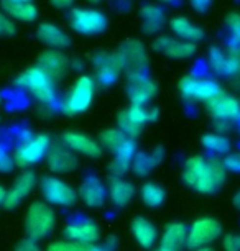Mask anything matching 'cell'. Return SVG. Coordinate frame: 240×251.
Listing matches in <instances>:
<instances>
[{"instance_id": "5bb4252c", "label": "cell", "mask_w": 240, "mask_h": 251, "mask_svg": "<svg viewBox=\"0 0 240 251\" xmlns=\"http://www.w3.org/2000/svg\"><path fill=\"white\" fill-rule=\"evenodd\" d=\"M46 163L51 173L54 174H68L78 168L79 159L74 153L63 143H53L46 156Z\"/></svg>"}, {"instance_id": "816d5d0a", "label": "cell", "mask_w": 240, "mask_h": 251, "mask_svg": "<svg viewBox=\"0 0 240 251\" xmlns=\"http://www.w3.org/2000/svg\"><path fill=\"white\" fill-rule=\"evenodd\" d=\"M91 3H99V2H102V0H89Z\"/></svg>"}, {"instance_id": "484cf974", "label": "cell", "mask_w": 240, "mask_h": 251, "mask_svg": "<svg viewBox=\"0 0 240 251\" xmlns=\"http://www.w3.org/2000/svg\"><path fill=\"white\" fill-rule=\"evenodd\" d=\"M130 231L138 246H142L143 250L153 248L158 240V228L145 217H135L130 224Z\"/></svg>"}, {"instance_id": "4dcf8cb0", "label": "cell", "mask_w": 240, "mask_h": 251, "mask_svg": "<svg viewBox=\"0 0 240 251\" xmlns=\"http://www.w3.org/2000/svg\"><path fill=\"white\" fill-rule=\"evenodd\" d=\"M201 145L208 153L215 156H227L230 153V140L220 133H208L201 138Z\"/></svg>"}, {"instance_id": "7402d4cb", "label": "cell", "mask_w": 240, "mask_h": 251, "mask_svg": "<svg viewBox=\"0 0 240 251\" xmlns=\"http://www.w3.org/2000/svg\"><path fill=\"white\" fill-rule=\"evenodd\" d=\"M208 110L214 120L235 122L240 113V100L237 97L230 96V94L222 92L208 103Z\"/></svg>"}, {"instance_id": "277c9868", "label": "cell", "mask_w": 240, "mask_h": 251, "mask_svg": "<svg viewBox=\"0 0 240 251\" xmlns=\"http://www.w3.org/2000/svg\"><path fill=\"white\" fill-rule=\"evenodd\" d=\"M68 23L71 30L82 36H96L107 30L109 20L106 13L99 8L91 7H73L69 10Z\"/></svg>"}, {"instance_id": "7bdbcfd3", "label": "cell", "mask_w": 240, "mask_h": 251, "mask_svg": "<svg viewBox=\"0 0 240 251\" xmlns=\"http://www.w3.org/2000/svg\"><path fill=\"white\" fill-rule=\"evenodd\" d=\"M17 251H41V248L38 246V241L25 238V240H22L20 243H18Z\"/></svg>"}, {"instance_id": "cb8c5ba5", "label": "cell", "mask_w": 240, "mask_h": 251, "mask_svg": "<svg viewBox=\"0 0 240 251\" xmlns=\"http://www.w3.org/2000/svg\"><path fill=\"white\" fill-rule=\"evenodd\" d=\"M187 231L189 228L181 224V222H175L169 224L164 228L161 238H160V251H183L187 248Z\"/></svg>"}, {"instance_id": "603a6c76", "label": "cell", "mask_w": 240, "mask_h": 251, "mask_svg": "<svg viewBox=\"0 0 240 251\" xmlns=\"http://www.w3.org/2000/svg\"><path fill=\"white\" fill-rule=\"evenodd\" d=\"M36 38H38L48 50L64 51L71 46V36L64 30H61L58 25L50 23V22L40 23L38 30H36Z\"/></svg>"}, {"instance_id": "44dd1931", "label": "cell", "mask_w": 240, "mask_h": 251, "mask_svg": "<svg viewBox=\"0 0 240 251\" xmlns=\"http://www.w3.org/2000/svg\"><path fill=\"white\" fill-rule=\"evenodd\" d=\"M136 151V143L133 138H127L122 143L120 148H117L112 156V161L109 164V171L112 177H124L127 173L132 171V161H133Z\"/></svg>"}, {"instance_id": "8992f818", "label": "cell", "mask_w": 240, "mask_h": 251, "mask_svg": "<svg viewBox=\"0 0 240 251\" xmlns=\"http://www.w3.org/2000/svg\"><path fill=\"white\" fill-rule=\"evenodd\" d=\"M180 92L183 99L189 102H204L206 105L220 96L222 87L211 77H197L194 74H187L180 80Z\"/></svg>"}, {"instance_id": "7c38bea8", "label": "cell", "mask_w": 240, "mask_h": 251, "mask_svg": "<svg viewBox=\"0 0 240 251\" xmlns=\"http://www.w3.org/2000/svg\"><path fill=\"white\" fill-rule=\"evenodd\" d=\"M94 71H96V82L99 80L104 86L114 84L120 73L125 71L124 61L119 51L115 53H99L94 58Z\"/></svg>"}, {"instance_id": "ee69618b", "label": "cell", "mask_w": 240, "mask_h": 251, "mask_svg": "<svg viewBox=\"0 0 240 251\" xmlns=\"http://www.w3.org/2000/svg\"><path fill=\"white\" fill-rule=\"evenodd\" d=\"M189 2H191V7L199 13L208 12L211 5H213V0H189Z\"/></svg>"}, {"instance_id": "d4e9b609", "label": "cell", "mask_w": 240, "mask_h": 251, "mask_svg": "<svg viewBox=\"0 0 240 251\" xmlns=\"http://www.w3.org/2000/svg\"><path fill=\"white\" fill-rule=\"evenodd\" d=\"M168 26L171 30L173 36L178 38V40L187 41V43H197V41H202L206 36L204 30L201 26H197L196 23H192L189 18L186 17H173L171 20L168 22Z\"/></svg>"}, {"instance_id": "8fae6325", "label": "cell", "mask_w": 240, "mask_h": 251, "mask_svg": "<svg viewBox=\"0 0 240 251\" xmlns=\"http://www.w3.org/2000/svg\"><path fill=\"white\" fill-rule=\"evenodd\" d=\"M157 92V84L145 75V73L127 74V97L130 105H150Z\"/></svg>"}, {"instance_id": "7a4b0ae2", "label": "cell", "mask_w": 240, "mask_h": 251, "mask_svg": "<svg viewBox=\"0 0 240 251\" xmlns=\"http://www.w3.org/2000/svg\"><path fill=\"white\" fill-rule=\"evenodd\" d=\"M15 86L27 91L30 96L41 103H51L56 97L54 80L38 66L28 68L15 79Z\"/></svg>"}, {"instance_id": "ffe728a7", "label": "cell", "mask_w": 240, "mask_h": 251, "mask_svg": "<svg viewBox=\"0 0 240 251\" xmlns=\"http://www.w3.org/2000/svg\"><path fill=\"white\" fill-rule=\"evenodd\" d=\"M36 184H38V179H36L35 173L28 171H22L18 176L15 177V181H13V186L12 189H8V196H7V201H5V208H15L22 203V201L25 197H28L31 194L33 189L36 187Z\"/></svg>"}, {"instance_id": "7dc6e473", "label": "cell", "mask_w": 240, "mask_h": 251, "mask_svg": "<svg viewBox=\"0 0 240 251\" xmlns=\"http://www.w3.org/2000/svg\"><path fill=\"white\" fill-rule=\"evenodd\" d=\"M0 3H33V0H0Z\"/></svg>"}, {"instance_id": "ba28073f", "label": "cell", "mask_w": 240, "mask_h": 251, "mask_svg": "<svg viewBox=\"0 0 240 251\" xmlns=\"http://www.w3.org/2000/svg\"><path fill=\"white\" fill-rule=\"evenodd\" d=\"M41 194L46 203L56 207H74L78 202L79 194L73 186L63 181L58 176H46L40 182Z\"/></svg>"}, {"instance_id": "52a82bcc", "label": "cell", "mask_w": 240, "mask_h": 251, "mask_svg": "<svg viewBox=\"0 0 240 251\" xmlns=\"http://www.w3.org/2000/svg\"><path fill=\"white\" fill-rule=\"evenodd\" d=\"M53 145V141L48 135H33L30 138H25L20 145L17 146L15 150V164L20 166V168L27 169L31 168V166L38 164L40 161L46 159L48 156V151Z\"/></svg>"}, {"instance_id": "8d00e7d4", "label": "cell", "mask_w": 240, "mask_h": 251, "mask_svg": "<svg viewBox=\"0 0 240 251\" xmlns=\"http://www.w3.org/2000/svg\"><path fill=\"white\" fill-rule=\"evenodd\" d=\"M45 251H87V246L74 243V241H69L64 238V240L51 241V243L46 246Z\"/></svg>"}, {"instance_id": "681fc988", "label": "cell", "mask_w": 240, "mask_h": 251, "mask_svg": "<svg viewBox=\"0 0 240 251\" xmlns=\"http://www.w3.org/2000/svg\"><path fill=\"white\" fill-rule=\"evenodd\" d=\"M163 3H178V2H181V0H161Z\"/></svg>"}, {"instance_id": "f907efd6", "label": "cell", "mask_w": 240, "mask_h": 251, "mask_svg": "<svg viewBox=\"0 0 240 251\" xmlns=\"http://www.w3.org/2000/svg\"><path fill=\"white\" fill-rule=\"evenodd\" d=\"M194 251H214L211 246H206V248H199V250H194Z\"/></svg>"}, {"instance_id": "9a60e30c", "label": "cell", "mask_w": 240, "mask_h": 251, "mask_svg": "<svg viewBox=\"0 0 240 251\" xmlns=\"http://www.w3.org/2000/svg\"><path fill=\"white\" fill-rule=\"evenodd\" d=\"M153 50L171 59H189L196 53V45L178 40L175 36L158 35L153 41Z\"/></svg>"}, {"instance_id": "f1b7e54d", "label": "cell", "mask_w": 240, "mask_h": 251, "mask_svg": "<svg viewBox=\"0 0 240 251\" xmlns=\"http://www.w3.org/2000/svg\"><path fill=\"white\" fill-rule=\"evenodd\" d=\"M135 186L124 177H112L109 184V199L115 207L125 208L135 197Z\"/></svg>"}, {"instance_id": "ac0fdd59", "label": "cell", "mask_w": 240, "mask_h": 251, "mask_svg": "<svg viewBox=\"0 0 240 251\" xmlns=\"http://www.w3.org/2000/svg\"><path fill=\"white\" fill-rule=\"evenodd\" d=\"M61 143L68 146L69 150L74 153L84 154L87 158H101L104 148L101 146V143L96 140H92L91 136L79 133V131H64L61 135Z\"/></svg>"}, {"instance_id": "d6986e66", "label": "cell", "mask_w": 240, "mask_h": 251, "mask_svg": "<svg viewBox=\"0 0 240 251\" xmlns=\"http://www.w3.org/2000/svg\"><path fill=\"white\" fill-rule=\"evenodd\" d=\"M36 66L43 69L53 80H58V79L63 77V75L68 74L71 63H69L68 56L64 54V51L45 50L43 53L38 56Z\"/></svg>"}, {"instance_id": "d590c367", "label": "cell", "mask_w": 240, "mask_h": 251, "mask_svg": "<svg viewBox=\"0 0 240 251\" xmlns=\"http://www.w3.org/2000/svg\"><path fill=\"white\" fill-rule=\"evenodd\" d=\"M225 23H227V28L230 31L229 48L240 50V13L239 12L229 13L227 18H225Z\"/></svg>"}, {"instance_id": "30bf717a", "label": "cell", "mask_w": 240, "mask_h": 251, "mask_svg": "<svg viewBox=\"0 0 240 251\" xmlns=\"http://www.w3.org/2000/svg\"><path fill=\"white\" fill-rule=\"evenodd\" d=\"M222 235V226L213 217H202L192 222L187 231V248L189 250H199L206 246L213 245L219 236Z\"/></svg>"}, {"instance_id": "9c48e42d", "label": "cell", "mask_w": 240, "mask_h": 251, "mask_svg": "<svg viewBox=\"0 0 240 251\" xmlns=\"http://www.w3.org/2000/svg\"><path fill=\"white\" fill-rule=\"evenodd\" d=\"M225 176H227V169L224 168L222 161L217 158H206L191 189L199 194H214L224 186Z\"/></svg>"}, {"instance_id": "836d02e7", "label": "cell", "mask_w": 240, "mask_h": 251, "mask_svg": "<svg viewBox=\"0 0 240 251\" xmlns=\"http://www.w3.org/2000/svg\"><path fill=\"white\" fill-rule=\"evenodd\" d=\"M129 138L125 133H122L119 128H107L99 136V143H101L102 148L109 150L110 153H114L117 148H120L122 143Z\"/></svg>"}, {"instance_id": "f6af8a7d", "label": "cell", "mask_w": 240, "mask_h": 251, "mask_svg": "<svg viewBox=\"0 0 240 251\" xmlns=\"http://www.w3.org/2000/svg\"><path fill=\"white\" fill-rule=\"evenodd\" d=\"M74 2L76 0H50V3L54 8H59V10H68V8H73Z\"/></svg>"}, {"instance_id": "f5cc1de1", "label": "cell", "mask_w": 240, "mask_h": 251, "mask_svg": "<svg viewBox=\"0 0 240 251\" xmlns=\"http://www.w3.org/2000/svg\"><path fill=\"white\" fill-rule=\"evenodd\" d=\"M237 122H239V126H240V113H239V118H237Z\"/></svg>"}, {"instance_id": "c3c4849f", "label": "cell", "mask_w": 240, "mask_h": 251, "mask_svg": "<svg viewBox=\"0 0 240 251\" xmlns=\"http://www.w3.org/2000/svg\"><path fill=\"white\" fill-rule=\"evenodd\" d=\"M232 202H234L235 208H239V210H240V191L235 192V196H234V199H232Z\"/></svg>"}, {"instance_id": "d6a6232c", "label": "cell", "mask_w": 240, "mask_h": 251, "mask_svg": "<svg viewBox=\"0 0 240 251\" xmlns=\"http://www.w3.org/2000/svg\"><path fill=\"white\" fill-rule=\"evenodd\" d=\"M125 112H127V115H129L138 126H142V128L147 123L158 118V108L150 107V105H130L129 108H125Z\"/></svg>"}, {"instance_id": "1f68e13d", "label": "cell", "mask_w": 240, "mask_h": 251, "mask_svg": "<svg viewBox=\"0 0 240 251\" xmlns=\"http://www.w3.org/2000/svg\"><path fill=\"white\" fill-rule=\"evenodd\" d=\"M140 199H142V202L147 207L157 208L164 202V191L157 182L148 181L140 187Z\"/></svg>"}, {"instance_id": "2e32d148", "label": "cell", "mask_w": 240, "mask_h": 251, "mask_svg": "<svg viewBox=\"0 0 240 251\" xmlns=\"http://www.w3.org/2000/svg\"><path fill=\"white\" fill-rule=\"evenodd\" d=\"M63 235L66 240L74 241V243L79 245H96L99 238H101V230L96 222L92 220H78V222H71V224L66 225V228L63 230Z\"/></svg>"}, {"instance_id": "60d3db41", "label": "cell", "mask_w": 240, "mask_h": 251, "mask_svg": "<svg viewBox=\"0 0 240 251\" xmlns=\"http://www.w3.org/2000/svg\"><path fill=\"white\" fill-rule=\"evenodd\" d=\"M224 251H240V236L239 235H225L222 241Z\"/></svg>"}, {"instance_id": "6da1fadb", "label": "cell", "mask_w": 240, "mask_h": 251, "mask_svg": "<svg viewBox=\"0 0 240 251\" xmlns=\"http://www.w3.org/2000/svg\"><path fill=\"white\" fill-rule=\"evenodd\" d=\"M56 214L53 207L43 201H35L30 203L25 214V231L30 240L41 241L54 231Z\"/></svg>"}, {"instance_id": "83f0119b", "label": "cell", "mask_w": 240, "mask_h": 251, "mask_svg": "<svg viewBox=\"0 0 240 251\" xmlns=\"http://www.w3.org/2000/svg\"><path fill=\"white\" fill-rule=\"evenodd\" d=\"M140 18H142V30L147 35L158 33L166 23V13L163 7L155 5V3H145L140 8Z\"/></svg>"}, {"instance_id": "b9f144b4", "label": "cell", "mask_w": 240, "mask_h": 251, "mask_svg": "<svg viewBox=\"0 0 240 251\" xmlns=\"http://www.w3.org/2000/svg\"><path fill=\"white\" fill-rule=\"evenodd\" d=\"M117 246V240L114 236H110V238H107L104 241V245H91L87 246V251H114Z\"/></svg>"}, {"instance_id": "74e56055", "label": "cell", "mask_w": 240, "mask_h": 251, "mask_svg": "<svg viewBox=\"0 0 240 251\" xmlns=\"http://www.w3.org/2000/svg\"><path fill=\"white\" fill-rule=\"evenodd\" d=\"M15 166L17 164H15L13 154L8 153V150L3 145H0V173L2 174L12 173V169L15 168Z\"/></svg>"}, {"instance_id": "5b68a950", "label": "cell", "mask_w": 240, "mask_h": 251, "mask_svg": "<svg viewBox=\"0 0 240 251\" xmlns=\"http://www.w3.org/2000/svg\"><path fill=\"white\" fill-rule=\"evenodd\" d=\"M208 64L214 74L227 77L234 87L240 89V50L229 48L224 51L213 46L208 54Z\"/></svg>"}, {"instance_id": "db71d44e", "label": "cell", "mask_w": 240, "mask_h": 251, "mask_svg": "<svg viewBox=\"0 0 240 251\" xmlns=\"http://www.w3.org/2000/svg\"><path fill=\"white\" fill-rule=\"evenodd\" d=\"M0 103H2V96H0Z\"/></svg>"}, {"instance_id": "11a10c76", "label": "cell", "mask_w": 240, "mask_h": 251, "mask_svg": "<svg viewBox=\"0 0 240 251\" xmlns=\"http://www.w3.org/2000/svg\"><path fill=\"white\" fill-rule=\"evenodd\" d=\"M155 251H160V250H155Z\"/></svg>"}, {"instance_id": "ab89813d", "label": "cell", "mask_w": 240, "mask_h": 251, "mask_svg": "<svg viewBox=\"0 0 240 251\" xmlns=\"http://www.w3.org/2000/svg\"><path fill=\"white\" fill-rule=\"evenodd\" d=\"M224 168L230 173H240V151L237 153H229L222 159Z\"/></svg>"}, {"instance_id": "bcb514c9", "label": "cell", "mask_w": 240, "mask_h": 251, "mask_svg": "<svg viewBox=\"0 0 240 251\" xmlns=\"http://www.w3.org/2000/svg\"><path fill=\"white\" fill-rule=\"evenodd\" d=\"M7 196H8V191L3 186H0V205H5Z\"/></svg>"}, {"instance_id": "4316f807", "label": "cell", "mask_w": 240, "mask_h": 251, "mask_svg": "<svg viewBox=\"0 0 240 251\" xmlns=\"http://www.w3.org/2000/svg\"><path fill=\"white\" fill-rule=\"evenodd\" d=\"M163 158H164V150L161 146L155 148L152 153H142V151H138L135 154L133 161H132V173L138 177H147L161 163Z\"/></svg>"}, {"instance_id": "f546056e", "label": "cell", "mask_w": 240, "mask_h": 251, "mask_svg": "<svg viewBox=\"0 0 240 251\" xmlns=\"http://www.w3.org/2000/svg\"><path fill=\"white\" fill-rule=\"evenodd\" d=\"M0 8L13 22L33 23L38 18V8H36L35 3H0Z\"/></svg>"}, {"instance_id": "e575fe53", "label": "cell", "mask_w": 240, "mask_h": 251, "mask_svg": "<svg viewBox=\"0 0 240 251\" xmlns=\"http://www.w3.org/2000/svg\"><path fill=\"white\" fill-rule=\"evenodd\" d=\"M117 126H119V130L122 131V133H125L129 138H136V136L143 131L142 126L136 125V123L127 115L125 110H122L119 115H117Z\"/></svg>"}, {"instance_id": "e0dca14e", "label": "cell", "mask_w": 240, "mask_h": 251, "mask_svg": "<svg viewBox=\"0 0 240 251\" xmlns=\"http://www.w3.org/2000/svg\"><path fill=\"white\" fill-rule=\"evenodd\" d=\"M79 199L91 208H101L109 201V187L97 176H87L79 186Z\"/></svg>"}, {"instance_id": "f35d334b", "label": "cell", "mask_w": 240, "mask_h": 251, "mask_svg": "<svg viewBox=\"0 0 240 251\" xmlns=\"http://www.w3.org/2000/svg\"><path fill=\"white\" fill-rule=\"evenodd\" d=\"M15 31H17L15 23H13L12 18L0 8V38L12 36V35H15Z\"/></svg>"}, {"instance_id": "3957f363", "label": "cell", "mask_w": 240, "mask_h": 251, "mask_svg": "<svg viewBox=\"0 0 240 251\" xmlns=\"http://www.w3.org/2000/svg\"><path fill=\"white\" fill-rule=\"evenodd\" d=\"M96 89H97L96 79L89 74H81L74 80V84L64 99L63 112L69 117L84 113L91 107L94 96H96Z\"/></svg>"}, {"instance_id": "4fadbf2b", "label": "cell", "mask_w": 240, "mask_h": 251, "mask_svg": "<svg viewBox=\"0 0 240 251\" xmlns=\"http://www.w3.org/2000/svg\"><path fill=\"white\" fill-rule=\"evenodd\" d=\"M122 56L127 74L143 73L148 64V53L142 41L138 40H127L124 45L117 50Z\"/></svg>"}]
</instances>
